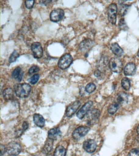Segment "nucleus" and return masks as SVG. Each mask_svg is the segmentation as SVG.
<instances>
[{"label":"nucleus","instance_id":"1","mask_svg":"<svg viewBox=\"0 0 139 156\" xmlns=\"http://www.w3.org/2000/svg\"><path fill=\"white\" fill-rule=\"evenodd\" d=\"M14 90L16 94L18 97L25 98L30 95L31 86L26 83L16 84L14 85Z\"/></svg>","mask_w":139,"mask_h":156},{"label":"nucleus","instance_id":"2","mask_svg":"<svg viewBox=\"0 0 139 156\" xmlns=\"http://www.w3.org/2000/svg\"><path fill=\"white\" fill-rule=\"evenodd\" d=\"M21 150L20 144L16 141H12L7 145L6 151L9 155H18L20 153Z\"/></svg>","mask_w":139,"mask_h":156},{"label":"nucleus","instance_id":"3","mask_svg":"<svg viewBox=\"0 0 139 156\" xmlns=\"http://www.w3.org/2000/svg\"><path fill=\"white\" fill-rule=\"evenodd\" d=\"M109 66L111 70L114 73H121L123 69V63L117 57H113L110 60Z\"/></svg>","mask_w":139,"mask_h":156},{"label":"nucleus","instance_id":"4","mask_svg":"<svg viewBox=\"0 0 139 156\" xmlns=\"http://www.w3.org/2000/svg\"><path fill=\"white\" fill-rule=\"evenodd\" d=\"M73 62V58L71 55L66 53L63 55L58 61V66L60 69H64L70 66Z\"/></svg>","mask_w":139,"mask_h":156},{"label":"nucleus","instance_id":"5","mask_svg":"<svg viewBox=\"0 0 139 156\" xmlns=\"http://www.w3.org/2000/svg\"><path fill=\"white\" fill-rule=\"evenodd\" d=\"M118 11L117 5L112 3L108 6L107 14L108 20L112 24H115L116 22V14Z\"/></svg>","mask_w":139,"mask_h":156},{"label":"nucleus","instance_id":"6","mask_svg":"<svg viewBox=\"0 0 139 156\" xmlns=\"http://www.w3.org/2000/svg\"><path fill=\"white\" fill-rule=\"evenodd\" d=\"M101 114L100 111L97 109H93L89 111L85 115L86 122L89 124L94 123L99 119Z\"/></svg>","mask_w":139,"mask_h":156},{"label":"nucleus","instance_id":"7","mask_svg":"<svg viewBox=\"0 0 139 156\" xmlns=\"http://www.w3.org/2000/svg\"><path fill=\"white\" fill-rule=\"evenodd\" d=\"M90 128L87 126H81L75 129L73 132L72 136L75 140H79L81 137H83L90 131Z\"/></svg>","mask_w":139,"mask_h":156},{"label":"nucleus","instance_id":"8","mask_svg":"<svg viewBox=\"0 0 139 156\" xmlns=\"http://www.w3.org/2000/svg\"><path fill=\"white\" fill-rule=\"evenodd\" d=\"M31 49L35 58H40L42 57L43 54V49L39 42L33 43L31 45Z\"/></svg>","mask_w":139,"mask_h":156},{"label":"nucleus","instance_id":"9","mask_svg":"<svg viewBox=\"0 0 139 156\" xmlns=\"http://www.w3.org/2000/svg\"><path fill=\"white\" fill-rule=\"evenodd\" d=\"M81 103L80 101H75L72 102L67 107L66 110V115L68 118H70L72 116L79 107H80Z\"/></svg>","mask_w":139,"mask_h":156},{"label":"nucleus","instance_id":"10","mask_svg":"<svg viewBox=\"0 0 139 156\" xmlns=\"http://www.w3.org/2000/svg\"><path fill=\"white\" fill-rule=\"evenodd\" d=\"M64 14V11L61 9H57L52 11L50 15L51 20L58 22L63 19Z\"/></svg>","mask_w":139,"mask_h":156},{"label":"nucleus","instance_id":"11","mask_svg":"<svg viewBox=\"0 0 139 156\" xmlns=\"http://www.w3.org/2000/svg\"><path fill=\"white\" fill-rule=\"evenodd\" d=\"M97 144L94 140L88 139L85 140L83 144V147L86 152L92 153L96 151Z\"/></svg>","mask_w":139,"mask_h":156},{"label":"nucleus","instance_id":"12","mask_svg":"<svg viewBox=\"0 0 139 156\" xmlns=\"http://www.w3.org/2000/svg\"><path fill=\"white\" fill-rule=\"evenodd\" d=\"M93 102L91 101H89L85 103L77 113V116L78 118L80 119H83L89 112V110L91 108Z\"/></svg>","mask_w":139,"mask_h":156},{"label":"nucleus","instance_id":"13","mask_svg":"<svg viewBox=\"0 0 139 156\" xmlns=\"http://www.w3.org/2000/svg\"><path fill=\"white\" fill-rule=\"evenodd\" d=\"M62 133L58 127H56L50 129L48 132L49 138L53 140H58L61 137Z\"/></svg>","mask_w":139,"mask_h":156},{"label":"nucleus","instance_id":"14","mask_svg":"<svg viewBox=\"0 0 139 156\" xmlns=\"http://www.w3.org/2000/svg\"><path fill=\"white\" fill-rule=\"evenodd\" d=\"M136 66L133 63H129L124 67V74L126 76H132L136 72Z\"/></svg>","mask_w":139,"mask_h":156},{"label":"nucleus","instance_id":"15","mask_svg":"<svg viewBox=\"0 0 139 156\" xmlns=\"http://www.w3.org/2000/svg\"><path fill=\"white\" fill-rule=\"evenodd\" d=\"M24 71L20 67H17L13 72L12 77L18 82H20L24 76Z\"/></svg>","mask_w":139,"mask_h":156},{"label":"nucleus","instance_id":"16","mask_svg":"<svg viewBox=\"0 0 139 156\" xmlns=\"http://www.w3.org/2000/svg\"><path fill=\"white\" fill-rule=\"evenodd\" d=\"M94 42L91 39H86L83 40L79 45L80 49L82 51L90 49L93 46Z\"/></svg>","mask_w":139,"mask_h":156},{"label":"nucleus","instance_id":"17","mask_svg":"<svg viewBox=\"0 0 139 156\" xmlns=\"http://www.w3.org/2000/svg\"><path fill=\"white\" fill-rule=\"evenodd\" d=\"M33 119L34 122L38 126L42 128L45 126V119L41 114L35 113L34 115Z\"/></svg>","mask_w":139,"mask_h":156},{"label":"nucleus","instance_id":"18","mask_svg":"<svg viewBox=\"0 0 139 156\" xmlns=\"http://www.w3.org/2000/svg\"><path fill=\"white\" fill-rule=\"evenodd\" d=\"M111 49L113 54L118 57L123 55V51L117 43H114L111 45Z\"/></svg>","mask_w":139,"mask_h":156},{"label":"nucleus","instance_id":"19","mask_svg":"<svg viewBox=\"0 0 139 156\" xmlns=\"http://www.w3.org/2000/svg\"><path fill=\"white\" fill-rule=\"evenodd\" d=\"M117 103L119 104L126 103L128 101V95L124 92H120L117 94L116 97Z\"/></svg>","mask_w":139,"mask_h":156},{"label":"nucleus","instance_id":"20","mask_svg":"<svg viewBox=\"0 0 139 156\" xmlns=\"http://www.w3.org/2000/svg\"><path fill=\"white\" fill-rule=\"evenodd\" d=\"M3 97L6 101H10L14 98V92L13 89L8 88L5 89L3 92Z\"/></svg>","mask_w":139,"mask_h":156},{"label":"nucleus","instance_id":"21","mask_svg":"<svg viewBox=\"0 0 139 156\" xmlns=\"http://www.w3.org/2000/svg\"><path fill=\"white\" fill-rule=\"evenodd\" d=\"M53 140L49 138L46 141L43 148V151L45 153L50 152L53 149Z\"/></svg>","mask_w":139,"mask_h":156},{"label":"nucleus","instance_id":"22","mask_svg":"<svg viewBox=\"0 0 139 156\" xmlns=\"http://www.w3.org/2000/svg\"><path fill=\"white\" fill-rule=\"evenodd\" d=\"M66 150L63 146H59L56 148L54 152V156H65Z\"/></svg>","mask_w":139,"mask_h":156},{"label":"nucleus","instance_id":"23","mask_svg":"<svg viewBox=\"0 0 139 156\" xmlns=\"http://www.w3.org/2000/svg\"><path fill=\"white\" fill-rule=\"evenodd\" d=\"M119 108V104L115 102L109 106L108 108V113L110 114H114L116 112Z\"/></svg>","mask_w":139,"mask_h":156},{"label":"nucleus","instance_id":"24","mask_svg":"<svg viewBox=\"0 0 139 156\" xmlns=\"http://www.w3.org/2000/svg\"><path fill=\"white\" fill-rule=\"evenodd\" d=\"M122 87L125 90H129L130 88V80L127 78H124L121 82Z\"/></svg>","mask_w":139,"mask_h":156},{"label":"nucleus","instance_id":"25","mask_svg":"<svg viewBox=\"0 0 139 156\" xmlns=\"http://www.w3.org/2000/svg\"><path fill=\"white\" fill-rule=\"evenodd\" d=\"M20 56V55L16 51H14V52L9 57V63H12L16 61L17 58Z\"/></svg>","mask_w":139,"mask_h":156},{"label":"nucleus","instance_id":"26","mask_svg":"<svg viewBox=\"0 0 139 156\" xmlns=\"http://www.w3.org/2000/svg\"><path fill=\"white\" fill-rule=\"evenodd\" d=\"M96 89V86L93 83H91L88 84L85 87V90L88 93H91L95 91Z\"/></svg>","mask_w":139,"mask_h":156},{"label":"nucleus","instance_id":"27","mask_svg":"<svg viewBox=\"0 0 139 156\" xmlns=\"http://www.w3.org/2000/svg\"><path fill=\"white\" fill-rule=\"evenodd\" d=\"M129 6L127 5H121L120 6L119 8V13L122 16L126 14L127 12L128 9H129Z\"/></svg>","mask_w":139,"mask_h":156},{"label":"nucleus","instance_id":"28","mask_svg":"<svg viewBox=\"0 0 139 156\" xmlns=\"http://www.w3.org/2000/svg\"><path fill=\"white\" fill-rule=\"evenodd\" d=\"M118 25H119V28L121 30H126L128 29L127 26L124 19H121L119 20Z\"/></svg>","mask_w":139,"mask_h":156},{"label":"nucleus","instance_id":"29","mask_svg":"<svg viewBox=\"0 0 139 156\" xmlns=\"http://www.w3.org/2000/svg\"><path fill=\"white\" fill-rule=\"evenodd\" d=\"M40 76L38 74H36L34 75L33 76L31 77L30 79H29V82L32 85H35L36 83H37L39 79Z\"/></svg>","mask_w":139,"mask_h":156},{"label":"nucleus","instance_id":"30","mask_svg":"<svg viewBox=\"0 0 139 156\" xmlns=\"http://www.w3.org/2000/svg\"><path fill=\"white\" fill-rule=\"evenodd\" d=\"M128 156H139V148L132 149L129 152Z\"/></svg>","mask_w":139,"mask_h":156},{"label":"nucleus","instance_id":"31","mask_svg":"<svg viewBox=\"0 0 139 156\" xmlns=\"http://www.w3.org/2000/svg\"><path fill=\"white\" fill-rule=\"evenodd\" d=\"M39 70V68L37 66H33L30 68L29 70V74H33Z\"/></svg>","mask_w":139,"mask_h":156},{"label":"nucleus","instance_id":"32","mask_svg":"<svg viewBox=\"0 0 139 156\" xmlns=\"http://www.w3.org/2000/svg\"><path fill=\"white\" fill-rule=\"evenodd\" d=\"M25 4L27 8L29 9H31L33 7L35 1H25Z\"/></svg>","mask_w":139,"mask_h":156},{"label":"nucleus","instance_id":"33","mask_svg":"<svg viewBox=\"0 0 139 156\" xmlns=\"http://www.w3.org/2000/svg\"><path fill=\"white\" fill-rule=\"evenodd\" d=\"M1 156H3L5 153V151H6V148H5V146L2 144L1 145Z\"/></svg>","mask_w":139,"mask_h":156},{"label":"nucleus","instance_id":"34","mask_svg":"<svg viewBox=\"0 0 139 156\" xmlns=\"http://www.w3.org/2000/svg\"><path fill=\"white\" fill-rule=\"evenodd\" d=\"M29 126L28 123L27 122H24L22 125V129L24 131L28 129Z\"/></svg>","mask_w":139,"mask_h":156},{"label":"nucleus","instance_id":"35","mask_svg":"<svg viewBox=\"0 0 139 156\" xmlns=\"http://www.w3.org/2000/svg\"><path fill=\"white\" fill-rule=\"evenodd\" d=\"M52 2L51 1H39L40 4L41 5H47L50 3Z\"/></svg>","mask_w":139,"mask_h":156},{"label":"nucleus","instance_id":"36","mask_svg":"<svg viewBox=\"0 0 139 156\" xmlns=\"http://www.w3.org/2000/svg\"><path fill=\"white\" fill-rule=\"evenodd\" d=\"M94 74L95 76L97 77L100 76H101V72L99 70H98V69H97V70L95 71Z\"/></svg>","mask_w":139,"mask_h":156},{"label":"nucleus","instance_id":"37","mask_svg":"<svg viewBox=\"0 0 139 156\" xmlns=\"http://www.w3.org/2000/svg\"><path fill=\"white\" fill-rule=\"evenodd\" d=\"M137 133L139 135V125L138 126L137 129Z\"/></svg>","mask_w":139,"mask_h":156},{"label":"nucleus","instance_id":"38","mask_svg":"<svg viewBox=\"0 0 139 156\" xmlns=\"http://www.w3.org/2000/svg\"><path fill=\"white\" fill-rule=\"evenodd\" d=\"M137 55V56H138V57H139V50H138V51Z\"/></svg>","mask_w":139,"mask_h":156}]
</instances>
